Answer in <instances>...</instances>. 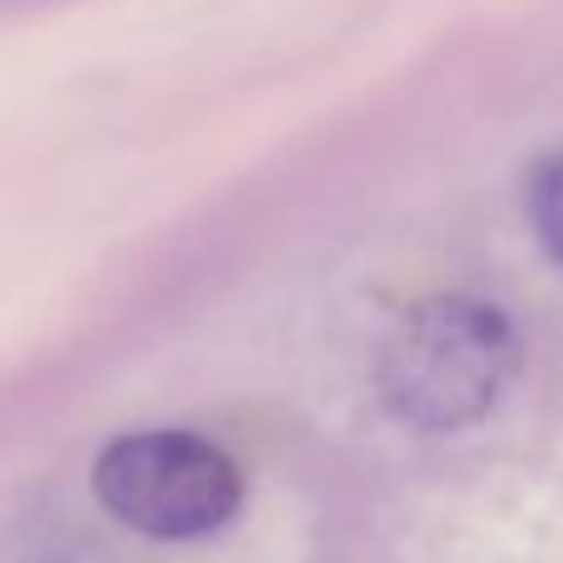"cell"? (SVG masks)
<instances>
[{"mask_svg":"<svg viewBox=\"0 0 563 563\" xmlns=\"http://www.w3.org/2000/svg\"><path fill=\"white\" fill-rule=\"evenodd\" d=\"M529 223H534L539 243L549 247V257L563 267V158H549L529 174Z\"/></svg>","mask_w":563,"mask_h":563,"instance_id":"cell-3","label":"cell"},{"mask_svg":"<svg viewBox=\"0 0 563 563\" xmlns=\"http://www.w3.org/2000/svg\"><path fill=\"white\" fill-rule=\"evenodd\" d=\"M89 485L104 515L158 544L213 534L243 505L233 455L188 430H134L109 440L89 470Z\"/></svg>","mask_w":563,"mask_h":563,"instance_id":"cell-2","label":"cell"},{"mask_svg":"<svg viewBox=\"0 0 563 563\" xmlns=\"http://www.w3.org/2000/svg\"><path fill=\"white\" fill-rule=\"evenodd\" d=\"M519 371V336L499 307L465 291L406 311L380 351L376 386L396 420L416 430H460L495 410Z\"/></svg>","mask_w":563,"mask_h":563,"instance_id":"cell-1","label":"cell"},{"mask_svg":"<svg viewBox=\"0 0 563 563\" xmlns=\"http://www.w3.org/2000/svg\"><path fill=\"white\" fill-rule=\"evenodd\" d=\"M0 563H79V559L69 554L65 544H55V539L30 534V539H15V544L0 554Z\"/></svg>","mask_w":563,"mask_h":563,"instance_id":"cell-4","label":"cell"}]
</instances>
